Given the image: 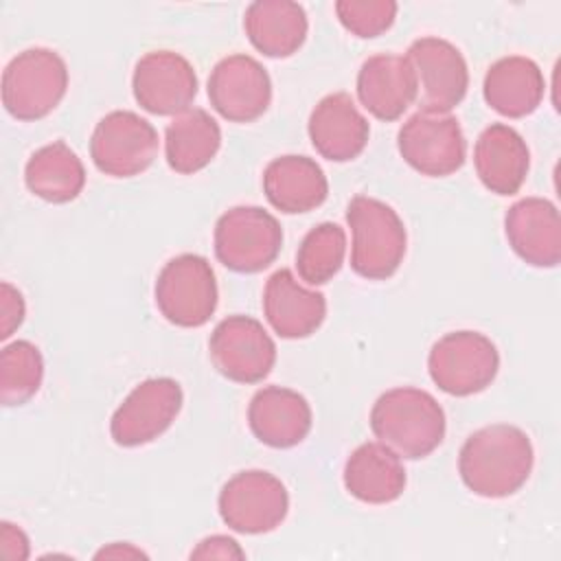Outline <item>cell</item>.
Returning <instances> with one entry per match:
<instances>
[{"instance_id": "cell-1", "label": "cell", "mask_w": 561, "mask_h": 561, "mask_svg": "<svg viewBox=\"0 0 561 561\" xmlns=\"http://www.w3.org/2000/svg\"><path fill=\"white\" fill-rule=\"evenodd\" d=\"M535 451L528 434L515 425L495 423L473 432L458 456L465 486L489 500L517 493L530 478Z\"/></svg>"}, {"instance_id": "cell-2", "label": "cell", "mask_w": 561, "mask_h": 561, "mask_svg": "<svg viewBox=\"0 0 561 561\" xmlns=\"http://www.w3.org/2000/svg\"><path fill=\"white\" fill-rule=\"evenodd\" d=\"M445 412L440 403L421 388H392L370 410V430L401 458H425L445 438Z\"/></svg>"}, {"instance_id": "cell-3", "label": "cell", "mask_w": 561, "mask_h": 561, "mask_svg": "<svg viewBox=\"0 0 561 561\" xmlns=\"http://www.w3.org/2000/svg\"><path fill=\"white\" fill-rule=\"evenodd\" d=\"M353 232L351 267L368 280L390 278L405 256L408 234L392 206L368 195H355L346 208Z\"/></svg>"}, {"instance_id": "cell-4", "label": "cell", "mask_w": 561, "mask_h": 561, "mask_svg": "<svg viewBox=\"0 0 561 561\" xmlns=\"http://www.w3.org/2000/svg\"><path fill=\"white\" fill-rule=\"evenodd\" d=\"M66 90V61L50 48H26L2 72V105L18 121L48 116L61 103Z\"/></svg>"}, {"instance_id": "cell-5", "label": "cell", "mask_w": 561, "mask_h": 561, "mask_svg": "<svg viewBox=\"0 0 561 561\" xmlns=\"http://www.w3.org/2000/svg\"><path fill=\"white\" fill-rule=\"evenodd\" d=\"M283 245L278 219L259 206H234L215 224V256L239 274L270 267Z\"/></svg>"}, {"instance_id": "cell-6", "label": "cell", "mask_w": 561, "mask_h": 561, "mask_svg": "<svg viewBox=\"0 0 561 561\" xmlns=\"http://www.w3.org/2000/svg\"><path fill=\"white\" fill-rule=\"evenodd\" d=\"M156 305L175 327L197 329L217 309V280L210 263L199 254H180L164 263L153 287Z\"/></svg>"}, {"instance_id": "cell-7", "label": "cell", "mask_w": 561, "mask_h": 561, "mask_svg": "<svg viewBox=\"0 0 561 561\" xmlns=\"http://www.w3.org/2000/svg\"><path fill=\"white\" fill-rule=\"evenodd\" d=\"M427 370L443 392L471 397L493 383L500 370V355L486 335L478 331H454L434 342Z\"/></svg>"}, {"instance_id": "cell-8", "label": "cell", "mask_w": 561, "mask_h": 561, "mask_svg": "<svg viewBox=\"0 0 561 561\" xmlns=\"http://www.w3.org/2000/svg\"><path fill=\"white\" fill-rule=\"evenodd\" d=\"M219 515L228 528L243 535H263L283 524L289 511L285 484L263 469L234 473L219 491Z\"/></svg>"}, {"instance_id": "cell-9", "label": "cell", "mask_w": 561, "mask_h": 561, "mask_svg": "<svg viewBox=\"0 0 561 561\" xmlns=\"http://www.w3.org/2000/svg\"><path fill=\"white\" fill-rule=\"evenodd\" d=\"M158 153V131L136 112L105 114L90 138L94 167L110 178H134L147 171Z\"/></svg>"}, {"instance_id": "cell-10", "label": "cell", "mask_w": 561, "mask_h": 561, "mask_svg": "<svg viewBox=\"0 0 561 561\" xmlns=\"http://www.w3.org/2000/svg\"><path fill=\"white\" fill-rule=\"evenodd\" d=\"M397 147L401 158L427 178L451 175L467 158V145L458 118L438 112H414L401 125Z\"/></svg>"}, {"instance_id": "cell-11", "label": "cell", "mask_w": 561, "mask_h": 561, "mask_svg": "<svg viewBox=\"0 0 561 561\" xmlns=\"http://www.w3.org/2000/svg\"><path fill=\"white\" fill-rule=\"evenodd\" d=\"M182 401V388L171 377L140 381L112 414V440L121 447H140L156 440L173 425Z\"/></svg>"}, {"instance_id": "cell-12", "label": "cell", "mask_w": 561, "mask_h": 561, "mask_svg": "<svg viewBox=\"0 0 561 561\" xmlns=\"http://www.w3.org/2000/svg\"><path fill=\"white\" fill-rule=\"evenodd\" d=\"M405 59L416 79V103L423 112L449 114L467 94L469 70L462 53L447 39L419 37Z\"/></svg>"}, {"instance_id": "cell-13", "label": "cell", "mask_w": 561, "mask_h": 561, "mask_svg": "<svg viewBox=\"0 0 561 561\" xmlns=\"http://www.w3.org/2000/svg\"><path fill=\"white\" fill-rule=\"evenodd\" d=\"M213 366L230 381L259 383L276 362V344L263 324L250 316H228L210 333Z\"/></svg>"}, {"instance_id": "cell-14", "label": "cell", "mask_w": 561, "mask_h": 561, "mask_svg": "<svg viewBox=\"0 0 561 561\" xmlns=\"http://www.w3.org/2000/svg\"><path fill=\"white\" fill-rule=\"evenodd\" d=\"M131 90L136 103L156 116H178L197 96V75L186 57L173 50H151L136 61Z\"/></svg>"}, {"instance_id": "cell-15", "label": "cell", "mask_w": 561, "mask_h": 561, "mask_svg": "<svg viewBox=\"0 0 561 561\" xmlns=\"http://www.w3.org/2000/svg\"><path fill=\"white\" fill-rule=\"evenodd\" d=\"M208 99L221 118L252 123L270 107L272 81L254 57L228 55L210 70Z\"/></svg>"}, {"instance_id": "cell-16", "label": "cell", "mask_w": 561, "mask_h": 561, "mask_svg": "<svg viewBox=\"0 0 561 561\" xmlns=\"http://www.w3.org/2000/svg\"><path fill=\"white\" fill-rule=\"evenodd\" d=\"M504 232L513 252L533 267H554L561 261L559 210L543 197L515 202L504 217Z\"/></svg>"}, {"instance_id": "cell-17", "label": "cell", "mask_w": 561, "mask_h": 561, "mask_svg": "<svg viewBox=\"0 0 561 561\" xmlns=\"http://www.w3.org/2000/svg\"><path fill=\"white\" fill-rule=\"evenodd\" d=\"M309 138L313 149L331 162L357 158L370 136V125L346 92H333L318 101L309 116Z\"/></svg>"}, {"instance_id": "cell-18", "label": "cell", "mask_w": 561, "mask_h": 561, "mask_svg": "<svg viewBox=\"0 0 561 561\" xmlns=\"http://www.w3.org/2000/svg\"><path fill=\"white\" fill-rule=\"evenodd\" d=\"M263 313L276 335L302 340L324 322L327 300L320 291L302 287L289 270H276L265 283Z\"/></svg>"}, {"instance_id": "cell-19", "label": "cell", "mask_w": 561, "mask_h": 561, "mask_svg": "<svg viewBox=\"0 0 561 561\" xmlns=\"http://www.w3.org/2000/svg\"><path fill=\"white\" fill-rule=\"evenodd\" d=\"M357 96L379 121H397L416 101V79L405 55L368 57L357 72Z\"/></svg>"}, {"instance_id": "cell-20", "label": "cell", "mask_w": 561, "mask_h": 561, "mask_svg": "<svg viewBox=\"0 0 561 561\" xmlns=\"http://www.w3.org/2000/svg\"><path fill=\"white\" fill-rule=\"evenodd\" d=\"M248 423L263 445L287 449L307 438L311 430V408L296 390L265 386L254 392L248 405Z\"/></svg>"}, {"instance_id": "cell-21", "label": "cell", "mask_w": 561, "mask_h": 561, "mask_svg": "<svg viewBox=\"0 0 561 561\" xmlns=\"http://www.w3.org/2000/svg\"><path fill=\"white\" fill-rule=\"evenodd\" d=\"M473 164L480 182L495 195H515L526 182L530 151L519 131L493 123L476 140Z\"/></svg>"}, {"instance_id": "cell-22", "label": "cell", "mask_w": 561, "mask_h": 561, "mask_svg": "<svg viewBox=\"0 0 561 561\" xmlns=\"http://www.w3.org/2000/svg\"><path fill=\"white\" fill-rule=\"evenodd\" d=\"M267 202L287 215L318 208L329 195V182L320 164L307 156L274 158L263 171Z\"/></svg>"}, {"instance_id": "cell-23", "label": "cell", "mask_w": 561, "mask_h": 561, "mask_svg": "<svg viewBox=\"0 0 561 561\" xmlns=\"http://www.w3.org/2000/svg\"><path fill=\"white\" fill-rule=\"evenodd\" d=\"M546 92L541 68L522 55H508L489 66L482 83L484 101L491 110L508 118L533 114Z\"/></svg>"}, {"instance_id": "cell-24", "label": "cell", "mask_w": 561, "mask_h": 561, "mask_svg": "<svg viewBox=\"0 0 561 561\" xmlns=\"http://www.w3.org/2000/svg\"><path fill=\"white\" fill-rule=\"evenodd\" d=\"M405 482L401 456L383 443L359 445L344 465V486L364 504H390L399 500Z\"/></svg>"}, {"instance_id": "cell-25", "label": "cell", "mask_w": 561, "mask_h": 561, "mask_svg": "<svg viewBox=\"0 0 561 561\" xmlns=\"http://www.w3.org/2000/svg\"><path fill=\"white\" fill-rule=\"evenodd\" d=\"M243 28L250 44L259 53L283 59L294 55L305 44L309 22L298 2L256 0L245 9Z\"/></svg>"}, {"instance_id": "cell-26", "label": "cell", "mask_w": 561, "mask_h": 561, "mask_svg": "<svg viewBox=\"0 0 561 561\" xmlns=\"http://www.w3.org/2000/svg\"><path fill=\"white\" fill-rule=\"evenodd\" d=\"M221 147L217 121L199 107H191L167 125L164 156L167 164L182 175H193L210 164Z\"/></svg>"}, {"instance_id": "cell-27", "label": "cell", "mask_w": 561, "mask_h": 561, "mask_svg": "<svg viewBox=\"0 0 561 561\" xmlns=\"http://www.w3.org/2000/svg\"><path fill=\"white\" fill-rule=\"evenodd\" d=\"M24 182L35 197L50 204H68L83 191L85 169L64 140H55L31 153L24 167Z\"/></svg>"}, {"instance_id": "cell-28", "label": "cell", "mask_w": 561, "mask_h": 561, "mask_svg": "<svg viewBox=\"0 0 561 561\" xmlns=\"http://www.w3.org/2000/svg\"><path fill=\"white\" fill-rule=\"evenodd\" d=\"M346 254V234L333 224L324 221L311 228L296 252L298 276L307 285L329 283L342 267Z\"/></svg>"}, {"instance_id": "cell-29", "label": "cell", "mask_w": 561, "mask_h": 561, "mask_svg": "<svg viewBox=\"0 0 561 561\" xmlns=\"http://www.w3.org/2000/svg\"><path fill=\"white\" fill-rule=\"evenodd\" d=\"M44 379V359L28 340H15L0 353V401L2 405H22L39 390Z\"/></svg>"}, {"instance_id": "cell-30", "label": "cell", "mask_w": 561, "mask_h": 561, "mask_svg": "<svg viewBox=\"0 0 561 561\" xmlns=\"http://www.w3.org/2000/svg\"><path fill=\"white\" fill-rule=\"evenodd\" d=\"M392 0H337L335 15L340 24L357 37H377L386 33L397 18Z\"/></svg>"}, {"instance_id": "cell-31", "label": "cell", "mask_w": 561, "mask_h": 561, "mask_svg": "<svg viewBox=\"0 0 561 561\" xmlns=\"http://www.w3.org/2000/svg\"><path fill=\"white\" fill-rule=\"evenodd\" d=\"M26 313L24 298L22 294L11 285L2 283L0 285V340H7L13 335V331L22 324Z\"/></svg>"}, {"instance_id": "cell-32", "label": "cell", "mask_w": 561, "mask_h": 561, "mask_svg": "<svg viewBox=\"0 0 561 561\" xmlns=\"http://www.w3.org/2000/svg\"><path fill=\"white\" fill-rule=\"evenodd\" d=\"M245 552L241 546L226 535H210L197 543L191 552V559H243Z\"/></svg>"}, {"instance_id": "cell-33", "label": "cell", "mask_w": 561, "mask_h": 561, "mask_svg": "<svg viewBox=\"0 0 561 561\" xmlns=\"http://www.w3.org/2000/svg\"><path fill=\"white\" fill-rule=\"evenodd\" d=\"M0 550L2 557L9 561H22L28 559L31 546H28V537L24 535V530L11 522H2L0 528Z\"/></svg>"}, {"instance_id": "cell-34", "label": "cell", "mask_w": 561, "mask_h": 561, "mask_svg": "<svg viewBox=\"0 0 561 561\" xmlns=\"http://www.w3.org/2000/svg\"><path fill=\"white\" fill-rule=\"evenodd\" d=\"M96 557H99V559H101V557H123V559H125V557H147V554H145L142 550L129 546V543H112V546L99 550Z\"/></svg>"}]
</instances>
